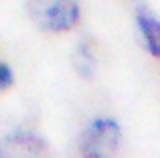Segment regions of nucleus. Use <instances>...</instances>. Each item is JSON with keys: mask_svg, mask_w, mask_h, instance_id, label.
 Segmentation results:
<instances>
[{"mask_svg": "<svg viewBox=\"0 0 160 158\" xmlns=\"http://www.w3.org/2000/svg\"><path fill=\"white\" fill-rule=\"evenodd\" d=\"M122 132L116 120L98 118L81 134V156L83 158H113L120 146Z\"/></svg>", "mask_w": 160, "mask_h": 158, "instance_id": "obj_1", "label": "nucleus"}, {"mask_svg": "<svg viewBox=\"0 0 160 158\" xmlns=\"http://www.w3.org/2000/svg\"><path fill=\"white\" fill-rule=\"evenodd\" d=\"M31 14L43 31H69L79 18L77 0H31Z\"/></svg>", "mask_w": 160, "mask_h": 158, "instance_id": "obj_2", "label": "nucleus"}, {"mask_svg": "<svg viewBox=\"0 0 160 158\" xmlns=\"http://www.w3.org/2000/svg\"><path fill=\"white\" fill-rule=\"evenodd\" d=\"M0 158H49V148L37 134L20 130L0 142Z\"/></svg>", "mask_w": 160, "mask_h": 158, "instance_id": "obj_3", "label": "nucleus"}, {"mask_svg": "<svg viewBox=\"0 0 160 158\" xmlns=\"http://www.w3.org/2000/svg\"><path fill=\"white\" fill-rule=\"evenodd\" d=\"M138 28H140L142 37H144V43L148 47V51L156 59H160V20L154 18L150 12L140 10V14H138Z\"/></svg>", "mask_w": 160, "mask_h": 158, "instance_id": "obj_4", "label": "nucleus"}, {"mask_svg": "<svg viewBox=\"0 0 160 158\" xmlns=\"http://www.w3.org/2000/svg\"><path fill=\"white\" fill-rule=\"evenodd\" d=\"M12 83V71L6 63H0V89H6Z\"/></svg>", "mask_w": 160, "mask_h": 158, "instance_id": "obj_5", "label": "nucleus"}]
</instances>
